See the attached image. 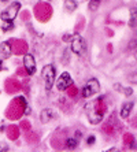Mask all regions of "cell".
<instances>
[{
  "mask_svg": "<svg viewBox=\"0 0 137 152\" xmlns=\"http://www.w3.org/2000/svg\"><path fill=\"white\" fill-rule=\"evenodd\" d=\"M41 78H42V81H44V85H45L47 91L52 89L53 84L56 81V70H55V66H53V64H45L41 71Z\"/></svg>",
  "mask_w": 137,
  "mask_h": 152,
  "instance_id": "1",
  "label": "cell"
},
{
  "mask_svg": "<svg viewBox=\"0 0 137 152\" xmlns=\"http://www.w3.org/2000/svg\"><path fill=\"white\" fill-rule=\"evenodd\" d=\"M100 91V84L96 78H91L86 84L84 85V88L81 89V96L84 99H89L92 96H95L96 93H99Z\"/></svg>",
  "mask_w": 137,
  "mask_h": 152,
  "instance_id": "2",
  "label": "cell"
},
{
  "mask_svg": "<svg viewBox=\"0 0 137 152\" xmlns=\"http://www.w3.org/2000/svg\"><path fill=\"white\" fill-rule=\"evenodd\" d=\"M19 10H21V3H19V1H14V3H11L6 10L1 11V14H0L1 21H14L15 18L18 17Z\"/></svg>",
  "mask_w": 137,
  "mask_h": 152,
  "instance_id": "3",
  "label": "cell"
},
{
  "mask_svg": "<svg viewBox=\"0 0 137 152\" xmlns=\"http://www.w3.org/2000/svg\"><path fill=\"white\" fill-rule=\"evenodd\" d=\"M71 51H73L75 55H82V53L85 52V50H86V42H85L84 37L80 34H74L71 36Z\"/></svg>",
  "mask_w": 137,
  "mask_h": 152,
  "instance_id": "4",
  "label": "cell"
},
{
  "mask_svg": "<svg viewBox=\"0 0 137 152\" xmlns=\"http://www.w3.org/2000/svg\"><path fill=\"white\" fill-rule=\"evenodd\" d=\"M71 84H73V80H71V75L69 74L67 71L62 73V74L59 75V78L56 80V88H58V91H60V92L66 91Z\"/></svg>",
  "mask_w": 137,
  "mask_h": 152,
  "instance_id": "5",
  "label": "cell"
},
{
  "mask_svg": "<svg viewBox=\"0 0 137 152\" xmlns=\"http://www.w3.org/2000/svg\"><path fill=\"white\" fill-rule=\"evenodd\" d=\"M23 66L25 70L28 71L29 75H33L36 73V69H37V63H36V59L32 53H25L23 56Z\"/></svg>",
  "mask_w": 137,
  "mask_h": 152,
  "instance_id": "6",
  "label": "cell"
},
{
  "mask_svg": "<svg viewBox=\"0 0 137 152\" xmlns=\"http://www.w3.org/2000/svg\"><path fill=\"white\" fill-rule=\"evenodd\" d=\"M134 107V102H125L122 104V107H121V118H123V119H126L127 117L130 115V113H132V110H133Z\"/></svg>",
  "mask_w": 137,
  "mask_h": 152,
  "instance_id": "7",
  "label": "cell"
},
{
  "mask_svg": "<svg viewBox=\"0 0 137 152\" xmlns=\"http://www.w3.org/2000/svg\"><path fill=\"white\" fill-rule=\"evenodd\" d=\"M11 52H12V48H11V45L7 41H4L0 44V58L7 59V58L11 56Z\"/></svg>",
  "mask_w": 137,
  "mask_h": 152,
  "instance_id": "8",
  "label": "cell"
},
{
  "mask_svg": "<svg viewBox=\"0 0 137 152\" xmlns=\"http://www.w3.org/2000/svg\"><path fill=\"white\" fill-rule=\"evenodd\" d=\"M55 118V113H53L51 108H45V110L41 111V115H40V119H41L42 124H48L51 122V119Z\"/></svg>",
  "mask_w": 137,
  "mask_h": 152,
  "instance_id": "9",
  "label": "cell"
},
{
  "mask_svg": "<svg viewBox=\"0 0 137 152\" xmlns=\"http://www.w3.org/2000/svg\"><path fill=\"white\" fill-rule=\"evenodd\" d=\"M64 7H66V10H69L71 12V11L77 8V1L75 0H64Z\"/></svg>",
  "mask_w": 137,
  "mask_h": 152,
  "instance_id": "10",
  "label": "cell"
},
{
  "mask_svg": "<svg viewBox=\"0 0 137 152\" xmlns=\"http://www.w3.org/2000/svg\"><path fill=\"white\" fill-rule=\"evenodd\" d=\"M130 21H129V25L130 26H134V25H137L136 22H137V8H132L130 10Z\"/></svg>",
  "mask_w": 137,
  "mask_h": 152,
  "instance_id": "11",
  "label": "cell"
},
{
  "mask_svg": "<svg viewBox=\"0 0 137 152\" xmlns=\"http://www.w3.org/2000/svg\"><path fill=\"white\" fill-rule=\"evenodd\" d=\"M3 22L4 23H3V26H1V30H3V32H7V30L14 28V23H12L14 21H3Z\"/></svg>",
  "mask_w": 137,
  "mask_h": 152,
  "instance_id": "12",
  "label": "cell"
},
{
  "mask_svg": "<svg viewBox=\"0 0 137 152\" xmlns=\"http://www.w3.org/2000/svg\"><path fill=\"white\" fill-rule=\"evenodd\" d=\"M100 6V0H91V3H89V10L91 11H96Z\"/></svg>",
  "mask_w": 137,
  "mask_h": 152,
  "instance_id": "13",
  "label": "cell"
},
{
  "mask_svg": "<svg viewBox=\"0 0 137 152\" xmlns=\"http://www.w3.org/2000/svg\"><path fill=\"white\" fill-rule=\"evenodd\" d=\"M127 81H129L130 84L137 85V71H134V73H130V74L127 75Z\"/></svg>",
  "mask_w": 137,
  "mask_h": 152,
  "instance_id": "14",
  "label": "cell"
},
{
  "mask_svg": "<svg viewBox=\"0 0 137 152\" xmlns=\"http://www.w3.org/2000/svg\"><path fill=\"white\" fill-rule=\"evenodd\" d=\"M77 138H69V140H67V148L69 149H73V148H75V147H77Z\"/></svg>",
  "mask_w": 137,
  "mask_h": 152,
  "instance_id": "15",
  "label": "cell"
},
{
  "mask_svg": "<svg viewBox=\"0 0 137 152\" xmlns=\"http://www.w3.org/2000/svg\"><path fill=\"white\" fill-rule=\"evenodd\" d=\"M123 92H125V95L126 96H130L132 95V89L130 88H123Z\"/></svg>",
  "mask_w": 137,
  "mask_h": 152,
  "instance_id": "16",
  "label": "cell"
},
{
  "mask_svg": "<svg viewBox=\"0 0 137 152\" xmlns=\"http://www.w3.org/2000/svg\"><path fill=\"white\" fill-rule=\"evenodd\" d=\"M93 142H95V137L92 136V137L88 138V144H89V145H93Z\"/></svg>",
  "mask_w": 137,
  "mask_h": 152,
  "instance_id": "17",
  "label": "cell"
},
{
  "mask_svg": "<svg viewBox=\"0 0 137 152\" xmlns=\"http://www.w3.org/2000/svg\"><path fill=\"white\" fill-rule=\"evenodd\" d=\"M134 59L137 60V51H136V53H134Z\"/></svg>",
  "mask_w": 137,
  "mask_h": 152,
  "instance_id": "18",
  "label": "cell"
},
{
  "mask_svg": "<svg viewBox=\"0 0 137 152\" xmlns=\"http://www.w3.org/2000/svg\"><path fill=\"white\" fill-rule=\"evenodd\" d=\"M0 151H3V148H1V144H0Z\"/></svg>",
  "mask_w": 137,
  "mask_h": 152,
  "instance_id": "19",
  "label": "cell"
},
{
  "mask_svg": "<svg viewBox=\"0 0 137 152\" xmlns=\"http://www.w3.org/2000/svg\"><path fill=\"white\" fill-rule=\"evenodd\" d=\"M0 1H8V0H0Z\"/></svg>",
  "mask_w": 137,
  "mask_h": 152,
  "instance_id": "20",
  "label": "cell"
}]
</instances>
